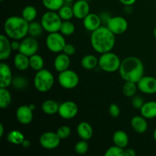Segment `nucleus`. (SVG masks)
<instances>
[{"instance_id": "f257e3e1", "label": "nucleus", "mask_w": 156, "mask_h": 156, "mask_svg": "<svg viewBox=\"0 0 156 156\" xmlns=\"http://www.w3.org/2000/svg\"><path fill=\"white\" fill-rule=\"evenodd\" d=\"M116 44V35L107 26H101L91 32V44L97 53H102L112 50Z\"/></svg>"}, {"instance_id": "f03ea898", "label": "nucleus", "mask_w": 156, "mask_h": 156, "mask_svg": "<svg viewBox=\"0 0 156 156\" xmlns=\"http://www.w3.org/2000/svg\"><path fill=\"white\" fill-rule=\"evenodd\" d=\"M118 72L125 82L129 81L137 83L144 76V65L140 58L128 56L121 61Z\"/></svg>"}, {"instance_id": "7ed1b4c3", "label": "nucleus", "mask_w": 156, "mask_h": 156, "mask_svg": "<svg viewBox=\"0 0 156 156\" xmlns=\"http://www.w3.org/2000/svg\"><path fill=\"white\" fill-rule=\"evenodd\" d=\"M29 22L21 16H11L4 23L5 35L12 40L21 41L28 34Z\"/></svg>"}, {"instance_id": "20e7f679", "label": "nucleus", "mask_w": 156, "mask_h": 156, "mask_svg": "<svg viewBox=\"0 0 156 156\" xmlns=\"http://www.w3.org/2000/svg\"><path fill=\"white\" fill-rule=\"evenodd\" d=\"M54 85V76L48 69H42L35 74L34 78V85L38 91L47 92Z\"/></svg>"}, {"instance_id": "39448f33", "label": "nucleus", "mask_w": 156, "mask_h": 156, "mask_svg": "<svg viewBox=\"0 0 156 156\" xmlns=\"http://www.w3.org/2000/svg\"><path fill=\"white\" fill-rule=\"evenodd\" d=\"M121 64V59L116 53L111 51L101 54L98 58V66L106 73H112L118 71Z\"/></svg>"}, {"instance_id": "423d86ee", "label": "nucleus", "mask_w": 156, "mask_h": 156, "mask_svg": "<svg viewBox=\"0 0 156 156\" xmlns=\"http://www.w3.org/2000/svg\"><path fill=\"white\" fill-rule=\"evenodd\" d=\"M41 22L45 31L53 33L59 31L62 20L59 17L58 12L48 10L43 15Z\"/></svg>"}, {"instance_id": "0eeeda50", "label": "nucleus", "mask_w": 156, "mask_h": 156, "mask_svg": "<svg viewBox=\"0 0 156 156\" xmlns=\"http://www.w3.org/2000/svg\"><path fill=\"white\" fill-rule=\"evenodd\" d=\"M58 82L62 88L65 89H73L79 83V76L73 70L68 69L59 73Z\"/></svg>"}, {"instance_id": "6e6552de", "label": "nucleus", "mask_w": 156, "mask_h": 156, "mask_svg": "<svg viewBox=\"0 0 156 156\" xmlns=\"http://www.w3.org/2000/svg\"><path fill=\"white\" fill-rule=\"evenodd\" d=\"M66 44L64 35L59 31L49 33L46 38V46L52 53L62 52L64 47Z\"/></svg>"}, {"instance_id": "1a4fd4ad", "label": "nucleus", "mask_w": 156, "mask_h": 156, "mask_svg": "<svg viewBox=\"0 0 156 156\" xmlns=\"http://www.w3.org/2000/svg\"><path fill=\"white\" fill-rule=\"evenodd\" d=\"M107 27L115 35L125 33L128 28V22L125 18L122 16L111 17L106 24Z\"/></svg>"}, {"instance_id": "9d476101", "label": "nucleus", "mask_w": 156, "mask_h": 156, "mask_svg": "<svg viewBox=\"0 0 156 156\" xmlns=\"http://www.w3.org/2000/svg\"><path fill=\"white\" fill-rule=\"evenodd\" d=\"M60 141L61 140L58 136L57 133L52 131L44 133L39 139V143L41 147L47 150H52L57 148L60 144Z\"/></svg>"}, {"instance_id": "9b49d317", "label": "nucleus", "mask_w": 156, "mask_h": 156, "mask_svg": "<svg viewBox=\"0 0 156 156\" xmlns=\"http://www.w3.org/2000/svg\"><path fill=\"white\" fill-rule=\"evenodd\" d=\"M79 112L78 105L73 101H66L59 105L58 114L65 120H71L77 115Z\"/></svg>"}, {"instance_id": "f8f14e48", "label": "nucleus", "mask_w": 156, "mask_h": 156, "mask_svg": "<svg viewBox=\"0 0 156 156\" xmlns=\"http://www.w3.org/2000/svg\"><path fill=\"white\" fill-rule=\"evenodd\" d=\"M39 49V44L36 38L30 36L21 40L18 52L29 56L36 54Z\"/></svg>"}, {"instance_id": "ddd939ff", "label": "nucleus", "mask_w": 156, "mask_h": 156, "mask_svg": "<svg viewBox=\"0 0 156 156\" xmlns=\"http://www.w3.org/2000/svg\"><path fill=\"white\" fill-rule=\"evenodd\" d=\"M137 86H138V89L144 94H155L156 78L149 76H143L137 82Z\"/></svg>"}, {"instance_id": "4468645a", "label": "nucleus", "mask_w": 156, "mask_h": 156, "mask_svg": "<svg viewBox=\"0 0 156 156\" xmlns=\"http://www.w3.org/2000/svg\"><path fill=\"white\" fill-rule=\"evenodd\" d=\"M33 111L29 105H21L18 107L15 112L17 120L21 124H29L33 120Z\"/></svg>"}, {"instance_id": "2eb2a0df", "label": "nucleus", "mask_w": 156, "mask_h": 156, "mask_svg": "<svg viewBox=\"0 0 156 156\" xmlns=\"http://www.w3.org/2000/svg\"><path fill=\"white\" fill-rule=\"evenodd\" d=\"M13 80L12 72L10 66L4 61L0 63V88H8Z\"/></svg>"}, {"instance_id": "dca6fc26", "label": "nucleus", "mask_w": 156, "mask_h": 156, "mask_svg": "<svg viewBox=\"0 0 156 156\" xmlns=\"http://www.w3.org/2000/svg\"><path fill=\"white\" fill-rule=\"evenodd\" d=\"M73 10L75 18L83 19L90 13L89 3L85 0H77L73 5Z\"/></svg>"}, {"instance_id": "f3484780", "label": "nucleus", "mask_w": 156, "mask_h": 156, "mask_svg": "<svg viewBox=\"0 0 156 156\" xmlns=\"http://www.w3.org/2000/svg\"><path fill=\"white\" fill-rule=\"evenodd\" d=\"M83 25L88 31L93 32L101 26V19L100 15L95 13H89L83 19Z\"/></svg>"}, {"instance_id": "a211bd4d", "label": "nucleus", "mask_w": 156, "mask_h": 156, "mask_svg": "<svg viewBox=\"0 0 156 156\" xmlns=\"http://www.w3.org/2000/svg\"><path fill=\"white\" fill-rule=\"evenodd\" d=\"M7 35H0V59L1 61H5L10 57L12 54V46L11 41L9 40Z\"/></svg>"}, {"instance_id": "6ab92c4d", "label": "nucleus", "mask_w": 156, "mask_h": 156, "mask_svg": "<svg viewBox=\"0 0 156 156\" xmlns=\"http://www.w3.org/2000/svg\"><path fill=\"white\" fill-rule=\"evenodd\" d=\"M76 132H77L78 136L82 140H87V141L92 138L93 133H94L92 126L89 123L85 121L81 122L78 124Z\"/></svg>"}, {"instance_id": "aec40b11", "label": "nucleus", "mask_w": 156, "mask_h": 156, "mask_svg": "<svg viewBox=\"0 0 156 156\" xmlns=\"http://www.w3.org/2000/svg\"><path fill=\"white\" fill-rule=\"evenodd\" d=\"M147 119L145 118L143 116L136 115L134 116L131 119L130 124L133 129L137 133H144L148 129V122Z\"/></svg>"}, {"instance_id": "412c9836", "label": "nucleus", "mask_w": 156, "mask_h": 156, "mask_svg": "<svg viewBox=\"0 0 156 156\" xmlns=\"http://www.w3.org/2000/svg\"><path fill=\"white\" fill-rule=\"evenodd\" d=\"M53 65H54L55 69L58 73H61V72L68 69L70 66L69 56L64 53H59L55 58Z\"/></svg>"}, {"instance_id": "4be33fe9", "label": "nucleus", "mask_w": 156, "mask_h": 156, "mask_svg": "<svg viewBox=\"0 0 156 156\" xmlns=\"http://www.w3.org/2000/svg\"><path fill=\"white\" fill-rule=\"evenodd\" d=\"M141 115L146 119H153L156 117V101H149L145 102L144 105L140 108Z\"/></svg>"}, {"instance_id": "5701e85b", "label": "nucleus", "mask_w": 156, "mask_h": 156, "mask_svg": "<svg viewBox=\"0 0 156 156\" xmlns=\"http://www.w3.org/2000/svg\"><path fill=\"white\" fill-rule=\"evenodd\" d=\"M14 65L19 71H25L30 67L29 56L18 52L14 57Z\"/></svg>"}, {"instance_id": "b1692460", "label": "nucleus", "mask_w": 156, "mask_h": 156, "mask_svg": "<svg viewBox=\"0 0 156 156\" xmlns=\"http://www.w3.org/2000/svg\"><path fill=\"white\" fill-rule=\"evenodd\" d=\"M114 144L125 149L129 144V136L128 134L123 130H117L113 135Z\"/></svg>"}, {"instance_id": "393cba45", "label": "nucleus", "mask_w": 156, "mask_h": 156, "mask_svg": "<svg viewBox=\"0 0 156 156\" xmlns=\"http://www.w3.org/2000/svg\"><path fill=\"white\" fill-rule=\"evenodd\" d=\"M59 105L56 101L53 100V99H48L43 102L42 106H41V109H42L43 112L47 115H54V114H58L59 111Z\"/></svg>"}, {"instance_id": "a878e982", "label": "nucleus", "mask_w": 156, "mask_h": 156, "mask_svg": "<svg viewBox=\"0 0 156 156\" xmlns=\"http://www.w3.org/2000/svg\"><path fill=\"white\" fill-rule=\"evenodd\" d=\"M82 66L85 69L91 70L98 66V59L94 55L88 54L83 56L81 60Z\"/></svg>"}, {"instance_id": "bb28decb", "label": "nucleus", "mask_w": 156, "mask_h": 156, "mask_svg": "<svg viewBox=\"0 0 156 156\" xmlns=\"http://www.w3.org/2000/svg\"><path fill=\"white\" fill-rule=\"evenodd\" d=\"M24 139V135L18 129H13L7 135L8 142L13 145H21Z\"/></svg>"}, {"instance_id": "cd10ccee", "label": "nucleus", "mask_w": 156, "mask_h": 156, "mask_svg": "<svg viewBox=\"0 0 156 156\" xmlns=\"http://www.w3.org/2000/svg\"><path fill=\"white\" fill-rule=\"evenodd\" d=\"M12 95L7 88H0V108L6 109L12 103Z\"/></svg>"}, {"instance_id": "c85d7f7f", "label": "nucleus", "mask_w": 156, "mask_h": 156, "mask_svg": "<svg viewBox=\"0 0 156 156\" xmlns=\"http://www.w3.org/2000/svg\"><path fill=\"white\" fill-rule=\"evenodd\" d=\"M37 16V10L33 5L25 6L21 12V17L29 23L35 21Z\"/></svg>"}, {"instance_id": "c756f323", "label": "nucleus", "mask_w": 156, "mask_h": 156, "mask_svg": "<svg viewBox=\"0 0 156 156\" xmlns=\"http://www.w3.org/2000/svg\"><path fill=\"white\" fill-rule=\"evenodd\" d=\"M29 59H30V67L33 70L37 72L44 69V60L41 55L37 53L34 54L29 57Z\"/></svg>"}, {"instance_id": "7c9ffc66", "label": "nucleus", "mask_w": 156, "mask_h": 156, "mask_svg": "<svg viewBox=\"0 0 156 156\" xmlns=\"http://www.w3.org/2000/svg\"><path fill=\"white\" fill-rule=\"evenodd\" d=\"M44 30L41 22H37L36 21H31L29 23L28 27V34L33 37H38L42 34L43 31Z\"/></svg>"}, {"instance_id": "2f4dec72", "label": "nucleus", "mask_w": 156, "mask_h": 156, "mask_svg": "<svg viewBox=\"0 0 156 156\" xmlns=\"http://www.w3.org/2000/svg\"><path fill=\"white\" fill-rule=\"evenodd\" d=\"M65 2V0H42L43 5L47 10L54 12H57Z\"/></svg>"}, {"instance_id": "473e14b6", "label": "nucleus", "mask_w": 156, "mask_h": 156, "mask_svg": "<svg viewBox=\"0 0 156 156\" xmlns=\"http://www.w3.org/2000/svg\"><path fill=\"white\" fill-rule=\"evenodd\" d=\"M137 89H138L137 83L126 81L123 86V93L126 97L133 98L136 93Z\"/></svg>"}, {"instance_id": "72a5a7b5", "label": "nucleus", "mask_w": 156, "mask_h": 156, "mask_svg": "<svg viewBox=\"0 0 156 156\" xmlns=\"http://www.w3.org/2000/svg\"><path fill=\"white\" fill-rule=\"evenodd\" d=\"M57 12L58 14H59V17L62 18V21H68V20H71L72 18L74 17L73 6L64 5L63 6H62V7L57 11Z\"/></svg>"}, {"instance_id": "f704fd0d", "label": "nucleus", "mask_w": 156, "mask_h": 156, "mask_svg": "<svg viewBox=\"0 0 156 156\" xmlns=\"http://www.w3.org/2000/svg\"><path fill=\"white\" fill-rule=\"evenodd\" d=\"M75 30H76L75 24L70 20H68V21H62L59 32L64 36H71L74 34Z\"/></svg>"}, {"instance_id": "c9c22d12", "label": "nucleus", "mask_w": 156, "mask_h": 156, "mask_svg": "<svg viewBox=\"0 0 156 156\" xmlns=\"http://www.w3.org/2000/svg\"><path fill=\"white\" fill-rule=\"evenodd\" d=\"M27 79L23 76H16L13 78L12 85H13L14 88L17 90H24L27 88Z\"/></svg>"}, {"instance_id": "e433bc0d", "label": "nucleus", "mask_w": 156, "mask_h": 156, "mask_svg": "<svg viewBox=\"0 0 156 156\" xmlns=\"http://www.w3.org/2000/svg\"><path fill=\"white\" fill-rule=\"evenodd\" d=\"M88 150V143L87 140H82L75 145V152L78 155H85Z\"/></svg>"}, {"instance_id": "4c0bfd02", "label": "nucleus", "mask_w": 156, "mask_h": 156, "mask_svg": "<svg viewBox=\"0 0 156 156\" xmlns=\"http://www.w3.org/2000/svg\"><path fill=\"white\" fill-rule=\"evenodd\" d=\"M123 152H124V149L118 146H111L108 148L105 152V156H123Z\"/></svg>"}, {"instance_id": "58836bf2", "label": "nucleus", "mask_w": 156, "mask_h": 156, "mask_svg": "<svg viewBox=\"0 0 156 156\" xmlns=\"http://www.w3.org/2000/svg\"><path fill=\"white\" fill-rule=\"evenodd\" d=\"M56 133L61 140H66L67 138L69 137L70 134H71V129H70L69 126L63 125V126H59Z\"/></svg>"}, {"instance_id": "ea45409f", "label": "nucleus", "mask_w": 156, "mask_h": 156, "mask_svg": "<svg viewBox=\"0 0 156 156\" xmlns=\"http://www.w3.org/2000/svg\"><path fill=\"white\" fill-rule=\"evenodd\" d=\"M144 100L142 97L140 96H135L132 98V105L135 109L140 110V108L144 105Z\"/></svg>"}, {"instance_id": "a19ab883", "label": "nucleus", "mask_w": 156, "mask_h": 156, "mask_svg": "<svg viewBox=\"0 0 156 156\" xmlns=\"http://www.w3.org/2000/svg\"><path fill=\"white\" fill-rule=\"evenodd\" d=\"M109 114L113 117H119L120 114V107L116 104H111L109 106Z\"/></svg>"}, {"instance_id": "79ce46f5", "label": "nucleus", "mask_w": 156, "mask_h": 156, "mask_svg": "<svg viewBox=\"0 0 156 156\" xmlns=\"http://www.w3.org/2000/svg\"><path fill=\"white\" fill-rule=\"evenodd\" d=\"M62 53H66L68 56H73L76 53V47L71 44H66L62 50Z\"/></svg>"}, {"instance_id": "37998d69", "label": "nucleus", "mask_w": 156, "mask_h": 156, "mask_svg": "<svg viewBox=\"0 0 156 156\" xmlns=\"http://www.w3.org/2000/svg\"><path fill=\"white\" fill-rule=\"evenodd\" d=\"M136 152L133 149L131 148H125L124 152H123V156H136Z\"/></svg>"}, {"instance_id": "c03bdc74", "label": "nucleus", "mask_w": 156, "mask_h": 156, "mask_svg": "<svg viewBox=\"0 0 156 156\" xmlns=\"http://www.w3.org/2000/svg\"><path fill=\"white\" fill-rule=\"evenodd\" d=\"M20 44H21V42H19L18 40H13L11 42V46H12V50H19Z\"/></svg>"}, {"instance_id": "a18cd8bd", "label": "nucleus", "mask_w": 156, "mask_h": 156, "mask_svg": "<svg viewBox=\"0 0 156 156\" xmlns=\"http://www.w3.org/2000/svg\"><path fill=\"white\" fill-rule=\"evenodd\" d=\"M119 1L124 5H133L135 4L136 0H119Z\"/></svg>"}, {"instance_id": "49530a36", "label": "nucleus", "mask_w": 156, "mask_h": 156, "mask_svg": "<svg viewBox=\"0 0 156 156\" xmlns=\"http://www.w3.org/2000/svg\"><path fill=\"white\" fill-rule=\"evenodd\" d=\"M30 144H31V143H30V140H27V139H24L23 143H21V146H22L23 148H24V149H27V148L30 147Z\"/></svg>"}, {"instance_id": "de8ad7c7", "label": "nucleus", "mask_w": 156, "mask_h": 156, "mask_svg": "<svg viewBox=\"0 0 156 156\" xmlns=\"http://www.w3.org/2000/svg\"><path fill=\"white\" fill-rule=\"evenodd\" d=\"M4 126H3L2 123H0V138H2L4 135Z\"/></svg>"}, {"instance_id": "09e8293b", "label": "nucleus", "mask_w": 156, "mask_h": 156, "mask_svg": "<svg viewBox=\"0 0 156 156\" xmlns=\"http://www.w3.org/2000/svg\"><path fill=\"white\" fill-rule=\"evenodd\" d=\"M132 5H125V10H126V13H130L132 12Z\"/></svg>"}, {"instance_id": "8fccbe9b", "label": "nucleus", "mask_w": 156, "mask_h": 156, "mask_svg": "<svg viewBox=\"0 0 156 156\" xmlns=\"http://www.w3.org/2000/svg\"><path fill=\"white\" fill-rule=\"evenodd\" d=\"M29 106H30V108H31V110L34 111V110H35V105H34V104H30V105H29Z\"/></svg>"}, {"instance_id": "3c124183", "label": "nucleus", "mask_w": 156, "mask_h": 156, "mask_svg": "<svg viewBox=\"0 0 156 156\" xmlns=\"http://www.w3.org/2000/svg\"><path fill=\"white\" fill-rule=\"evenodd\" d=\"M153 138H154V140H155V141L156 142V128L153 132Z\"/></svg>"}, {"instance_id": "603ef678", "label": "nucleus", "mask_w": 156, "mask_h": 156, "mask_svg": "<svg viewBox=\"0 0 156 156\" xmlns=\"http://www.w3.org/2000/svg\"><path fill=\"white\" fill-rule=\"evenodd\" d=\"M73 1H75V0H65V2H67V3L73 2Z\"/></svg>"}, {"instance_id": "864d4df0", "label": "nucleus", "mask_w": 156, "mask_h": 156, "mask_svg": "<svg viewBox=\"0 0 156 156\" xmlns=\"http://www.w3.org/2000/svg\"><path fill=\"white\" fill-rule=\"evenodd\" d=\"M154 37H155V38L156 39V27L154 29Z\"/></svg>"}, {"instance_id": "5fc2aeb1", "label": "nucleus", "mask_w": 156, "mask_h": 156, "mask_svg": "<svg viewBox=\"0 0 156 156\" xmlns=\"http://www.w3.org/2000/svg\"><path fill=\"white\" fill-rule=\"evenodd\" d=\"M85 1H87V2H89V1H91V0H85Z\"/></svg>"}, {"instance_id": "6e6d98bb", "label": "nucleus", "mask_w": 156, "mask_h": 156, "mask_svg": "<svg viewBox=\"0 0 156 156\" xmlns=\"http://www.w3.org/2000/svg\"><path fill=\"white\" fill-rule=\"evenodd\" d=\"M0 1H1V2H3V1H5V0H0Z\"/></svg>"}, {"instance_id": "4d7b16f0", "label": "nucleus", "mask_w": 156, "mask_h": 156, "mask_svg": "<svg viewBox=\"0 0 156 156\" xmlns=\"http://www.w3.org/2000/svg\"><path fill=\"white\" fill-rule=\"evenodd\" d=\"M155 4H156V0H155Z\"/></svg>"}]
</instances>
